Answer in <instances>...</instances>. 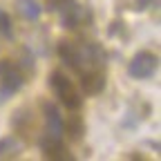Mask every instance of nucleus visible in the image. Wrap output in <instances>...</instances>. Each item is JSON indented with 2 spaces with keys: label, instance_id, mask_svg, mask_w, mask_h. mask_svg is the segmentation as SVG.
I'll use <instances>...</instances> for the list:
<instances>
[{
  "label": "nucleus",
  "instance_id": "nucleus-9",
  "mask_svg": "<svg viewBox=\"0 0 161 161\" xmlns=\"http://www.w3.org/2000/svg\"><path fill=\"white\" fill-rule=\"evenodd\" d=\"M148 3H150V0H139V7H141V9H146Z\"/></svg>",
  "mask_w": 161,
  "mask_h": 161
},
{
  "label": "nucleus",
  "instance_id": "nucleus-6",
  "mask_svg": "<svg viewBox=\"0 0 161 161\" xmlns=\"http://www.w3.org/2000/svg\"><path fill=\"white\" fill-rule=\"evenodd\" d=\"M16 5H18L20 14H23L27 20H38L40 14H43V9H40V3H38V0H16Z\"/></svg>",
  "mask_w": 161,
  "mask_h": 161
},
{
  "label": "nucleus",
  "instance_id": "nucleus-8",
  "mask_svg": "<svg viewBox=\"0 0 161 161\" xmlns=\"http://www.w3.org/2000/svg\"><path fill=\"white\" fill-rule=\"evenodd\" d=\"M0 31H3L7 38H11V20L5 11H0Z\"/></svg>",
  "mask_w": 161,
  "mask_h": 161
},
{
  "label": "nucleus",
  "instance_id": "nucleus-7",
  "mask_svg": "<svg viewBox=\"0 0 161 161\" xmlns=\"http://www.w3.org/2000/svg\"><path fill=\"white\" fill-rule=\"evenodd\" d=\"M18 141L16 139H3V141H0V157H7V154H16L18 152Z\"/></svg>",
  "mask_w": 161,
  "mask_h": 161
},
{
  "label": "nucleus",
  "instance_id": "nucleus-2",
  "mask_svg": "<svg viewBox=\"0 0 161 161\" xmlns=\"http://www.w3.org/2000/svg\"><path fill=\"white\" fill-rule=\"evenodd\" d=\"M157 69V56L150 52H139L132 60H130V76L132 78H150Z\"/></svg>",
  "mask_w": 161,
  "mask_h": 161
},
{
  "label": "nucleus",
  "instance_id": "nucleus-1",
  "mask_svg": "<svg viewBox=\"0 0 161 161\" xmlns=\"http://www.w3.org/2000/svg\"><path fill=\"white\" fill-rule=\"evenodd\" d=\"M52 90H54V94L60 98V103H63L67 110H78L80 108V96H78V92H76V87H74V83L63 74V72H54L52 74Z\"/></svg>",
  "mask_w": 161,
  "mask_h": 161
},
{
  "label": "nucleus",
  "instance_id": "nucleus-5",
  "mask_svg": "<svg viewBox=\"0 0 161 161\" xmlns=\"http://www.w3.org/2000/svg\"><path fill=\"white\" fill-rule=\"evenodd\" d=\"M80 20H83V9H80L74 0H65L63 5H60V23L65 27L74 29Z\"/></svg>",
  "mask_w": 161,
  "mask_h": 161
},
{
  "label": "nucleus",
  "instance_id": "nucleus-4",
  "mask_svg": "<svg viewBox=\"0 0 161 161\" xmlns=\"http://www.w3.org/2000/svg\"><path fill=\"white\" fill-rule=\"evenodd\" d=\"M45 136L47 139H63V121H60V112L54 103L45 105Z\"/></svg>",
  "mask_w": 161,
  "mask_h": 161
},
{
  "label": "nucleus",
  "instance_id": "nucleus-3",
  "mask_svg": "<svg viewBox=\"0 0 161 161\" xmlns=\"http://www.w3.org/2000/svg\"><path fill=\"white\" fill-rule=\"evenodd\" d=\"M0 83H3V94L9 96V94L20 90V85H23V74H20V69L14 63L0 60Z\"/></svg>",
  "mask_w": 161,
  "mask_h": 161
}]
</instances>
